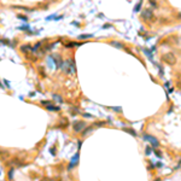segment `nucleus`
Wrapping results in <instances>:
<instances>
[{"mask_svg":"<svg viewBox=\"0 0 181 181\" xmlns=\"http://www.w3.org/2000/svg\"><path fill=\"white\" fill-rule=\"evenodd\" d=\"M62 69L63 71L66 74V75H73L75 74V62L73 59H68L63 63L62 65Z\"/></svg>","mask_w":181,"mask_h":181,"instance_id":"nucleus-1","label":"nucleus"},{"mask_svg":"<svg viewBox=\"0 0 181 181\" xmlns=\"http://www.w3.org/2000/svg\"><path fill=\"white\" fill-rule=\"evenodd\" d=\"M162 60L165 63V64H169V65H174L176 63V57L173 54V53H165L162 56Z\"/></svg>","mask_w":181,"mask_h":181,"instance_id":"nucleus-2","label":"nucleus"},{"mask_svg":"<svg viewBox=\"0 0 181 181\" xmlns=\"http://www.w3.org/2000/svg\"><path fill=\"white\" fill-rule=\"evenodd\" d=\"M85 127H86V124H85V122H82V121H76V122L73 124V129H74L75 133H80Z\"/></svg>","mask_w":181,"mask_h":181,"instance_id":"nucleus-3","label":"nucleus"},{"mask_svg":"<svg viewBox=\"0 0 181 181\" xmlns=\"http://www.w3.org/2000/svg\"><path fill=\"white\" fill-rule=\"evenodd\" d=\"M144 140H146V141H148L151 145L153 146V147H158V145H159L158 140H157L155 136H151V135H144Z\"/></svg>","mask_w":181,"mask_h":181,"instance_id":"nucleus-4","label":"nucleus"},{"mask_svg":"<svg viewBox=\"0 0 181 181\" xmlns=\"http://www.w3.org/2000/svg\"><path fill=\"white\" fill-rule=\"evenodd\" d=\"M152 12L150 11V10H144L143 11V13H141V18L144 19V21H150V19H152Z\"/></svg>","mask_w":181,"mask_h":181,"instance_id":"nucleus-5","label":"nucleus"},{"mask_svg":"<svg viewBox=\"0 0 181 181\" xmlns=\"http://www.w3.org/2000/svg\"><path fill=\"white\" fill-rule=\"evenodd\" d=\"M78 156H80V155H78V152H76V153H75V156L71 158V163H70V165H69V170L71 169L73 167H75V165L77 164V162H78Z\"/></svg>","mask_w":181,"mask_h":181,"instance_id":"nucleus-6","label":"nucleus"},{"mask_svg":"<svg viewBox=\"0 0 181 181\" xmlns=\"http://www.w3.org/2000/svg\"><path fill=\"white\" fill-rule=\"evenodd\" d=\"M21 51L24 52V53H28V52H34V48H32L29 45H25V46H22L21 47Z\"/></svg>","mask_w":181,"mask_h":181,"instance_id":"nucleus-7","label":"nucleus"},{"mask_svg":"<svg viewBox=\"0 0 181 181\" xmlns=\"http://www.w3.org/2000/svg\"><path fill=\"white\" fill-rule=\"evenodd\" d=\"M90 132H93V129H92V127H88V128H86V129L83 130L82 135H87V134H89Z\"/></svg>","mask_w":181,"mask_h":181,"instance_id":"nucleus-8","label":"nucleus"},{"mask_svg":"<svg viewBox=\"0 0 181 181\" xmlns=\"http://www.w3.org/2000/svg\"><path fill=\"white\" fill-rule=\"evenodd\" d=\"M47 110H51V111H58L59 107H57V106H52V105H48V106H47Z\"/></svg>","mask_w":181,"mask_h":181,"instance_id":"nucleus-9","label":"nucleus"},{"mask_svg":"<svg viewBox=\"0 0 181 181\" xmlns=\"http://www.w3.org/2000/svg\"><path fill=\"white\" fill-rule=\"evenodd\" d=\"M148 3L152 5V6H155L156 7V5H157V0H148Z\"/></svg>","mask_w":181,"mask_h":181,"instance_id":"nucleus-10","label":"nucleus"},{"mask_svg":"<svg viewBox=\"0 0 181 181\" xmlns=\"http://www.w3.org/2000/svg\"><path fill=\"white\" fill-rule=\"evenodd\" d=\"M124 130H126V132H127V133H132L133 135H136V133L134 132V130H133V129H127V128H126Z\"/></svg>","mask_w":181,"mask_h":181,"instance_id":"nucleus-11","label":"nucleus"},{"mask_svg":"<svg viewBox=\"0 0 181 181\" xmlns=\"http://www.w3.org/2000/svg\"><path fill=\"white\" fill-rule=\"evenodd\" d=\"M13 172H15V169H11V170H10V172H8V179H12Z\"/></svg>","mask_w":181,"mask_h":181,"instance_id":"nucleus-12","label":"nucleus"},{"mask_svg":"<svg viewBox=\"0 0 181 181\" xmlns=\"http://www.w3.org/2000/svg\"><path fill=\"white\" fill-rule=\"evenodd\" d=\"M111 45H114V46H116V47H123L122 44H118V42H111Z\"/></svg>","mask_w":181,"mask_h":181,"instance_id":"nucleus-13","label":"nucleus"},{"mask_svg":"<svg viewBox=\"0 0 181 181\" xmlns=\"http://www.w3.org/2000/svg\"><path fill=\"white\" fill-rule=\"evenodd\" d=\"M53 98H54V99H57L59 103H62V99H60V97H58V95H53Z\"/></svg>","mask_w":181,"mask_h":181,"instance_id":"nucleus-14","label":"nucleus"},{"mask_svg":"<svg viewBox=\"0 0 181 181\" xmlns=\"http://www.w3.org/2000/svg\"><path fill=\"white\" fill-rule=\"evenodd\" d=\"M90 36H93V35H81L80 37H81V39H87V37H90Z\"/></svg>","mask_w":181,"mask_h":181,"instance_id":"nucleus-15","label":"nucleus"},{"mask_svg":"<svg viewBox=\"0 0 181 181\" xmlns=\"http://www.w3.org/2000/svg\"><path fill=\"white\" fill-rule=\"evenodd\" d=\"M41 104H42V105H46V106H48V105H49V102H47V100H45V102H41Z\"/></svg>","mask_w":181,"mask_h":181,"instance_id":"nucleus-16","label":"nucleus"},{"mask_svg":"<svg viewBox=\"0 0 181 181\" xmlns=\"http://www.w3.org/2000/svg\"><path fill=\"white\" fill-rule=\"evenodd\" d=\"M112 110L114 111H122V109L121 107H112Z\"/></svg>","mask_w":181,"mask_h":181,"instance_id":"nucleus-17","label":"nucleus"},{"mask_svg":"<svg viewBox=\"0 0 181 181\" xmlns=\"http://www.w3.org/2000/svg\"><path fill=\"white\" fill-rule=\"evenodd\" d=\"M146 153H147V155H148V153H151V148H150V147H147V148H146Z\"/></svg>","mask_w":181,"mask_h":181,"instance_id":"nucleus-18","label":"nucleus"},{"mask_svg":"<svg viewBox=\"0 0 181 181\" xmlns=\"http://www.w3.org/2000/svg\"><path fill=\"white\" fill-rule=\"evenodd\" d=\"M177 17H180V18H181V15H177Z\"/></svg>","mask_w":181,"mask_h":181,"instance_id":"nucleus-19","label":"nucleus"}]
</instances>
